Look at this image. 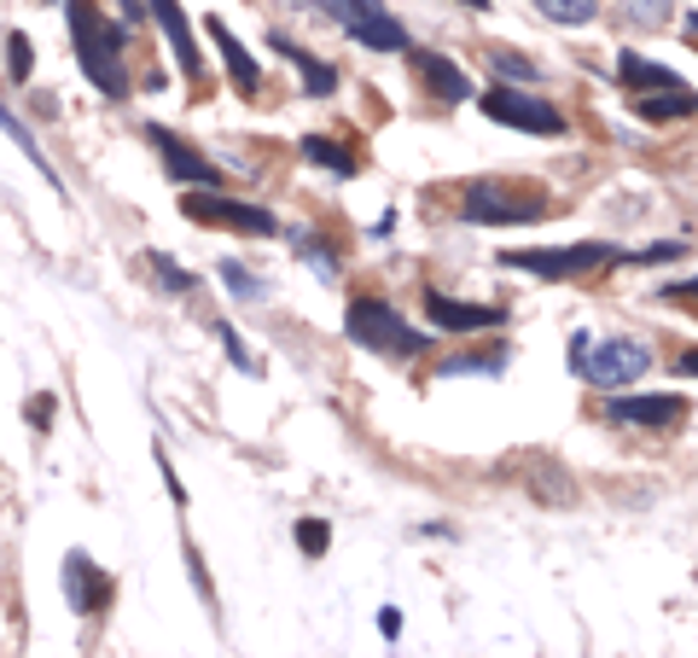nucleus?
Segmentation results:
<instances>
[{
    "label": "nucleus",
    "mask_w": 698,
    "mask_h": 658,
    "mask_svg": "<svg viewBox=\"0 0 698 658\" xmlns=\"http://www.w3.org/2000/svg\"><path fill=\"white\" fill-rule=\"evenodd\" d=\"M0 129H7V135L18 140V151H23V158H30V164H36V169L47 175V187H59V169H53V164H47V151H41V140H36L30 129H23V122H18V117H12L7 106H0Z\"/></svg>",
    "instance_id": "412c9836"
},
{
    "label": "nucleus",
    "mask_w": 698,
    "mask_h": 658,
    "mask_svg": "<svg viewBox=\"0 0 698 658\" xmlns=\"http://www.w3.org/2000/svg\"><path fill=\"white\" fill-rule=\"evenodd\" d=\"M623 18L635 30H663V23L676 18V0H623Z\"/></svg>",
    "instance_id": "5701e85b"
},
{
    "label": "nucleus",
    "mask_w": 698,
    "mask_h": 658,
    "mask_svg": "<svg viewBox=\"0 0 698 658\" xmlns=\"http://www.w3.org/2000/svg\"><path fill=\"white\" fill-rule=\"evenodd\" d=\"M117 583H111V571H99L82 548H70L65 553V600H70V612H82V618H99L111 606Z\"/></svg>",
    "instance_id": "9d476101"
},
{
    "label": "nucleus",
    "mask_w": 698,
    "mask_h": 658,
    "mask_svg": "<svg viewBox=\"0 0 698 658\" xmlns=\"http://www.w3.org/2000/svg\"><path fill=\"white\" fill-rule=\"evenodd\" d=\"M507 367V344H489V350H465V356H449L443 367V379H460V373H501Z\"/></svg>",
    "instance_id": "aec40b11"
},
{
    "label": "nucleus",
    "mask_w": 698,
    "mask_h": 658,
    "mask_svg": "<svg viewBox=\"0 0 698 658\" xmlns=\"http://www.w3.org/2000/svg\"><path fill=\"white\" fill-rule=\"evenodd\" d=\"M635 111L646 122H676V117H698V94L692 88H669V94H635Z\"/></svg>",
    "instance_id": "f3484780"
},
{
    "label": "nucleus",
    "mask_w": 698,
    "mask_h": 658,
    "mask_svg": "<svg viewBox=\"0 0 698 658\" xmlns=\"http://www.w3.org/2000/svg\"><path fill=\"white\" fill-rule=\"evenodd\" d=\"M478 106L489 122H507V129H524V135H564V111L553 106V99L541 94H524L512 82H495L489 94H478Z\"/></svg>",
    "instance_id": "423d86ee"
},
{
    "label": "nucleus",
    "mask_w": 698,
    "mask_h": 658,
    "mask_svg": "<svg viewBox=\"0 0 698 658\" xmlns=\"http://www.w3.org/2000/svg\"><path fill=\"white\" fill-rule=\"evenodd\" d=\"M407 59H413V70H420V82L443 99V106H460L465 94H472V82H465V70L454 65V59H443V53H431V47H407Z\"/></svg>",
    "instance_id": "4468645a"
},
{
    "label": "nucleus",
    "mask_w": 698,
    "mask_h": 658,
    "mask_svg": "<svg viewBox=\"0 0 698 658\" xmlns=\"http://www.w3.org/2000/svg\"><path fill=\"white\" fill-rule=\"evenodd\" d=\"M344 333H350V344L373 350V356H391V362H413V356L431 350L425 326H407L384 297H355L344 310Z\"/></svg>",
    "instance_id": "7ed1b4c3"
},
{
    "label": "nucleus",
    "mask_w": 698,
    "mask_h": 658,
    "mask_svg": "<svg viewBox=\"0 0 698 658\" xmlns=\"http://www.w3.org/2000/svg\"><path fill=\"white\" fill-rule=\"evenodd\" d=\"M292 251H297V257H308V263H315V274H321V281H338V257H332V251H326L315 234H308V227H297V234H292Z\"/></svg>",
    "instance_id": "b1692460"
},
{
    "label": "nucleus",
    "mask_w": 698,
    "mask_h": 658,
    "mask_svg": "<svg viewBox=\"0 0 698 658\" xmlns=\"http://www.w3.org/2000/svg\"><path fill=\"white\" fill-rule=\"evenodd\" d=\"M180 210L193 222H210V227H227V234H245V239H263V234H279V222L263 210V205H239V198H222V193H180Z\"/></svg>",
    "instance_id": "6e6552de"
},
{
    "label": "nucleus",
    "mask_w": 698,
    "mask_h": 658,
    "mask_svg": "<svg viewBox=\"0 0 698 658\" xmlns=\"http://www.w3.org/2000/svg\"><path fill=\"white\" fill-rule=\"evenodd\" d=\"M65 18H70V47H76V65H82V76H88V82L106 94V99H128L122 30L94 7V0H70Z\"/></svg>",
    "instance_id": "f257e3e1"
},
{
    "label": "nucleus",
    "mask_w": 698,
    "mask_h": 658,
    "mask_svg": "<svg viewBox=\"0 0 698 658\" xmlns=\"http://www.w3.org/2000/svg\"><path fill=\"white\" fill-rule=\"evenodd\" d=\"M379 636H402V612H391V606H384V612H379Z\"/></svg>",
    "instance_id": "72a5a7b5"
},
{
    "label": "nucleus",
    "mask_w": 698,
    "mask_h": 658,
    "mask_svg": "<svg viewBox=\"0 0 698 658\" xmlns=\"http://www.w3.org/2000/svg\"><path fill=\"white\" fill-rule=\"evenodd\" d=\"M222 281H227V292L239 297V303H263V297H268V286L256 281L245 263H222Z\"/></svg>",
    "instance_id": "393cba45"
},
{
    "label": "nucleus",
    "mask_w": 698,
    "mask_h": 658,
    "mask_svg": "<svg viewBox=\"0 0 698 658\" xmlns=\"http://www.w3.org/2000/svg\"><path fill=\"white\" fill-rule=\"evenodd\" d=\"M292 537H297V548H303V553H315V560H321V553L332 548V524H326V519H297Z\"/></svg>",
    "instance_id": "7c9ffc66"
},
{
    "label": "nucleus",
    "mask_w": 698,
    "mask_h": 658,
    "mask_svg": "<svg viewBox=\"0 0 698 658\" xmlns=\"http://www.w3.org/2000/svg\"><path fill=\"white\" fill-rule=\"evenodd\" d=\"M146 263H151V274H158V286H164V292H175V297H180V292H193V274L180 268L175 257H164V251H151Z\"/></svg>",
    "instance_id": "a878e982"
},
{
    "label": "nucleus",
    "mask_w": 698,
    "mask_h": 658,
    "mask_svg": "<svg viewBox=\"0 0 698 658\" xmlns=\"http://www.w3.org/2000/svg\"><path fill=\"white\" fill-rule=\"evenodd\" d=\"M617 76H623L629 94H669V88H687L669 65H652L646 53H629V47H623V59H617Z\"/></svg>",
    "instance_id": "dca6fc26"
},
{
    "label": "nucleus",
    "mask_w": 698,
    "mask_h": 658,
    "mask_svg": "<svg viewBox=\"0 0 698 658\" xmlns=\"http://www.w3.org/2000/svg\"><path fill=\"white\" fill-rule=\"evenodd\" d=\"M146 7H151V18H158V30L169 36V47H175V65H180V76H187L193 88H204V82H210V70H204L198 36H193L187 12H180V0H146Z\"/></svg>",
    "instance_id": "f8f14e48"
},
{
    "label": "nucleus",
    "mask_w": 698,
    "mask_h": 658,
    "mask_svg": "<svg viewBox=\"0 0 698 658\" xmlns=\"http://www.w3.org/2000/svg\"><path fill=\"white\" fill-rule=\"evenodd\" d=\"M146 140L158 146V158H164V169L175 175L180 187H216L222 175H216V164L204 158V151L187 140V135H175V129H164V122H146Z\"/></svg>",
    "instance_id": "1a4fd4ad"
},
{
    "label": "nucleus",
    "mask_w": 698,
    "mask_h": 658,
    "mask_svg": "<svg viewBox=\"0 0 698 658\" xmlns=\"http://www.w3.org/2000/svg\"><path fill=\"white\" fill-rule=\"evenodd\" d=\"M7 70H12V82H23V76L36 70V47H30V36H23V30L7 36Z\"/></svg>",
    "instance_id": "c85d7f7f"
},
{
    "label": "nucleus",
    "mask_w": 698,
    "mask_h": 658,
    "mask_svg": "<svg viewBox=\"0 0 698 658\" xmlns=\"http://www.w3.org/2000/svg\"><path fill=\"white\" fill-rule=\"evenodd\" d=\"M629 263L617 245H600V239H577V245H535V251H501V268H519V274H535V281H582V274H600V268H617Z\"/></svg>",
    "instance_id": "20e7f679"
},
{
    "label": "nucleus",
    "mask_w": 698,
    "mask_h": 658,
    "mask_svg": "<svg viewBox=\"0 0 698 658\" xmlns=\"http://www.w3.org/2000/svg\"><path fill=\"white\" fill-rule=\"evenodd\" d=\"M489 65H495L501 76H519V82H535V59H524V53H512V47H489Z\"/></svg>",
    "instance_id": "c756f323"
},
{
    "label": "nucleus",
    "mask_w": 698,
    "mask_h": 658,
    "mask_svg": "<svg viewBox=\"0 0 698 658\" xmlns=\"http://www.w3.org/2000/svg\"><path fill=\"white\" fill-rule=\"evenodd\" d=\"M658 297L663 303H698V281H669V286H658Z\"/></svg>",
    "instance_id": "2f4dec72"
},
{
    "label": "nucleus",
    "mask_w": 698,
    "mask_h": 658,
    "mask_svg": "<svg viewBox=\"0 0 698 658\" xmlns=\"http://www.w3.org/2000/svg\"><path fill=\"white\" fill-rule=\"evenodd\" d=\"M460 7H472V12H483V7H489V0H460Z\"/></svg>",
    "instance_id": "e433bc0d"
},
{
    "label": "nucleus",
    "mask_w": 698,
    "mask_h": 658,
    "mask_svg": "<svg viewBox=\"0 0 698 658\" xmlns=\"http://www.w3.org/2000/svg\"><path fill=\"white\" fill-rule=\"evenodd\" d=\"M676 373H687V379H698V344H692V350H681V356H676Z\"/></svg>",
    "instance_id": "f704fd0d"
},
{
    "label": "nucleus",
    "mask_w": 698,
    "mask_h": 658,
    "mask_svg": "<svg viewBox=\"0 0 698 658\" xmlns=\"http://www.w3.org/2000/svg\"><path fill=\"white\" fill-rule=\"evenodd\" d=\"M216 326V338H222V350H227V362L233 367H239V373H256V356H250V350H245V338H239V326H233V321H210Z\"/></svg>",
    "instance_id": "bb28decb"
},
{
    "label": "nucleus",
    "mask_w": 698,
    "mask_h": 658,
    "mask_svg": "<svg viewBox=\"0 0 698 658\" xmlns=\"http://www.w3.org/2000/svg\"><path fill=\"white\" fill-rule=\"evenodd\" d=\"M606 420L611 425H646V432H663V425H681L687 420V396H611L606 402Z\"/></svg>",
    "instance_id": "ddd939ff"
},
{
    "label": "nucleus",
    "mask_w": 698,
    "mask_h": 658,
    "mask_svg": "<svg viewBox=\"0 0 698 658\" xmlns=\"http://www.w3.org/2000/svg\"><path fill=\"white\" fill-rule=\"evenodd\" d=\"M425 315H431V326H443V333H489V326H507L501 303H460L436 286L425 292Z\"/></svg>",
    "instance_id": "9b49d317"
},
{
    "label": "nucleus",
    "mask_w": 698,
    "mask_h": 658,
    "mask_svg": "<svg viewBox=\"0 0 698 658\" xmlns=\"http://www.w3.org/2000/svg\"><path fill=\"white\" fill-rule=\"evenodd\" d=\"M530 490H541V501H553V508H564V501H571V484L559 478V467H553V461H541V467H535Z\"/></svg>",
    "instance_id": "cd10ccee"
},
{
    "label": "nucleus",
    "mask_w": 698,
    "mask_h": 658,
    "mask_svg": "<svg viewBox=\"0 0 698 658\" xmlns=\"http://www.w3.org/2000/svg\"><path fill=\"white\" fill-rule=\"evenodd\" d=\"M47 414H53V396H36V402H30V425H36V432H47V425H53Z\"/></svg>",
    "instance_id": "473e14b6"
},
{
    "label": "nucleus",
    "mask_w": 698,
    "mask_h": 658,
    "mask_svg": "<svg viewBox=\"0 0 698 658\" xmlns=\"http://www.w3.org/2000/svg\"><path fill=\"white\" fill-rule=\"evenodd\" d=\"M315 7H321L326 18H338L344 30H350V41L373 47V53H402V47H407L402 23L384 12L379 0H315Z\"/></svg>",
    "instance_id": "0eeeda50"
},
{
    "label": "nucleus",
    "mask_w": 698,
    "mask_h": 658,
    "mask_svg": "<svg viewBox=\"0 0 698 658\" xmlns=\"http://www.w3.org/2000/svg\"><path fill=\"white\" fill-rule=\"evenodd\" d=\"M210 41L222 47V65H227V76H233V88H239L245 99H256V88H263V70H256V59L245 53V41L233 36L222 18H210Z\"/></svg>",
    "instance_id": "2eb2a0df"
},
{
    "label": "nucleus",
    "mask_w": 698,
    "mask_h": 658,
    "mask_svg": "<svg viewBox=\"0 0 698 658\" xmlns=\"http://www.w3.org/2000/svg\"><path fill=\"white\" fill-rule=\"evenodd\" d=\"M122 18H128V23H140V0H122Z\"/></svg>",
    "instance_id": "c9c22d12"
},
{
    "label": "nucleus",
    "mask_w": 698,
    "mask_h": 658,
    "mask_svg": "<svg viewBox=\"0 0 698 658\" xmlns=\"http://www.w3.org/2000/svg\"><path fill=\"white\" fill-rule=\"evenodd\" d=\"M571 373L593 391H623L640 373H652V344L646 338H593V333H571Z\"/></svg>",
    "instance_id": "f03ea898"
},
{
    "label": "nucleus",
    "mask_w": 698,
    "mask_h": 658,
    "mask_svg": "<svg viewBox=\"0 0 698 658\" xmlns=\"http://www.w3.org/2000/svg\"><path fill=\"white\" fill-rule=\"evenodd\" d=\"M530 7H535L541 18L564 23V30H577V23H593V18H600V0H530Z\"/></svg>",
    "instance_id": "4be33fe9"
},
{
    "label": "nucleus",
    "mask_w": 698,
    "mask_h": 658,
    "mask_svg": "<svg viewBox=\"0 0 698 658\" xmlns=\"http://www.w3.org/2000/svg\"><path fill=\"white\" fill-rule=\"evenodd\" d=\"M268 47H279V59H292V65L303 70V82H308V94H315V99H326V94H338V70H332V65H321V59H308V53H303V47H297V41H286V36H274Z\"/></svg>",
    "instance_id": "a211bd4d"
},
{
    "label": "nucleus",
    "mask_w": 698,
    "mask_h": 658,
    "mask_svg": "<svg viewBox=\"0 0 698 658\" xmlns=\"http://www.w3.org/2000/svg\"><path fill=\"white\" fill-rule=\"evenodd\" d=\"M297 151H303L308 164H321V169H332V175H344V181H350V175L361 169V158H355V151H350V146H338L332 135H303V140H297Z\"/></svg>",
    "instance_id": "6ab92c4d"
},
{
    "label": "nucleus",
    "mask_w": 698,
    "mask_h": 658,
    "mask_svg": "<svg viewBox=\"0 0 698 658\" xmlns=\"http://www.w3.org/2000/svg\"><path fill=\"white\" fill-rule=\"evenodd\" d=\"M460 216L472 227H524V222L548 216V198L535 187H512V181H465Z\"/></svg>",
    "instance_id": "39448f33"
}]
</instances>
